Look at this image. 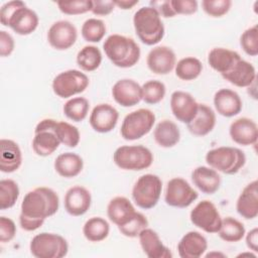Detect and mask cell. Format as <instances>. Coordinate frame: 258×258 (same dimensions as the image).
<instances>
[{"instance_id":"6da1fadb","label":"cell","mask_w":258,"mask_h":258,"mask_svg":"<svg viewBox=\"0 0 258 258\" xmlns=\"http://www.w3.org/2000/svg\"><path fill=\"white\" fill-rule=\"evenodd\" d=\"M59 206L57 194L45 186L36 187L28 191L21 203L19 224L20 227L32 232L42 226L46 218L53 216Z\"/></svg>"},{"instance_id":"7a4b0ae2","label":"cell","mask_w":258,"mask_h":258,"mask_svg":"<svg viewBox=\"0 0 258 258\" xmlns=\"http://www.w3.org/2000/svg\"><path fill=\"white\" fill-rule=\"evenodd\" d=\"M0 21L19 35H28L38 26V16L23 1L6 2L0 9Z\"/></svg>"},{"instance_id":"3957f363","label":"cell","mask_w":258,"mask_h":258,"mask_svg":"<svg viewBox=\"0 0 258 258\" xmlns=\"http://www.w3.org/2000/svg\"><path fill=\"white\" fill-rule=\"evenodd\" d=\"M103 48L110 61L122 69L135 66L141 54L140 47L133 38L120 34L109 35L103 43Z\"/></svg>"},{"instance_id":"277c9868","label":"cell","mask_w":258,"mask_h":258,"mask_svg":"<svg viewBox=\"0 0 258 258\" xmlns=\"http://www.w3.org/2000/svg\"><path fill=\"white\" fill-rule=\"evenodd\" d=\"M133 25L136 35L146 45H154L164 36V25L160 14L151 6L141 7L135 12Z\"/></svg>"},{"instance_id":"5b68a950","label":"cell","mask_w":258,"mask_h":258,"mask_svg":"<svg viewBox=\"0 0 258 258\" xmlns=\"http://www.w3.org/2000/svg\"><path fill=\"white\" fill-rule=\"evenodd\" d=\"M206 162L217 171L235 174L245 165L246 155L237 147L220 146L207 152Z\"/></svg>"},{"instance_id":"8992f818","label":"cell","mask_w":258,"mask_h":258,"mask_svg":"<svg viewBox=\"0 0 258 258\" xmlns=\"http://www.w3.org/2000/svg\"><path fill=\"white\" fill-rule=\"evenodd\" d=\"M113 160L121 169L142 170L152 164L153 154L143 145H123L115 150Z\"/></svg>"},{"instance_id":"52a82bcc","label":"cell","mask_w":258,"mask_h":258,"mask_svg":"<svg viewBox=\"0 0 258 258\" xmlns=\"http://www.w3.org/2000/svg\"><path fill=\"white\" fill-rule=\"evenodd\" d=\"M162 181L159 176L146 173L141 175L132 187V199L134 203L143 210L154 208L161 195Z\"/></svg>"},{"instance_id":"ba28073f","label":"cell","mask_w":258,"mask_h":258,"mask_svg":"<svg viewBox=\"0 0 258 258\" xmlns=\"http://www.w3.org/2000/svg\"><path fill=\"white\" fill-rule=\"evenodd\" d=\"M30 253L36 258H62L68 254L67 240L54 233H40L30 241Z\"/></svg>"},{"instance_id":"9c48e42d","label":"cell","mask_w":258,"mask_h":258,"mask_svg":"<svg viewBox=\"0 0 258 258\" xmlns=\"http://www.w3.org/2000/svg\"><path fill=\"white\" fill-rule=\"evenodd\" d=\"M155 123V115L149 109H138L130 112L123 119L120 133L125 140L133 141L148 134Z\"/></svg>"},{"instance_id":"30bf717a","label":"cell","mask_w":258,"mask_h":258,"mask_svg":"<svg viewBox=\"0 0 258 258\" xmlns=\"http://www.w3.org/2000/svg\"><path fill=\"white\" fill-rule=\"evenodd\" d=\"M88 76L78 70H68L56 75L52 81L53 93L62 99L83 93L89 86Z\"/></svg>"},{"instance_id":"8fae6325","label":"cell","mask_w":258,"mask_h":258,"mask_svg":"<svg viewBox=\"0 0 258 258\" xmlns=\"http://www.w3.org/2000/svg\"><path fill=\"white\" fill-rule=\"evenodd\" d=\"M190 222L207 233H218L222 218L214 203L204 200L197 204L189 214Z\"/></svg>"},{"instance_id":"7c38bea8","label":"cell","mask_w":258,"mask_h":258,"mask_svg":"<svg viewBox=\"0 0 258 258\" xmlns=\"http://www.w3.org/2000/svg\"><path fill=\"white\" fill-rule=\"evenodd\" d=\"M199 197L197 190L181 177H173L168 180L165 189V203L173 208H187Z\"/></svg>"},{"instance_id":"4fadbf2b","label":"cell","mask_w":258,"mask_h":258,"mask_svg":"<svg viewBox=\"0 0 258 258\" xmlns=\"http://www.w3.org/2000/svg\"><path fill=\"white\" fill-rule=\"evenodd\" d=\"M53 122L54 119H43L34 129L32 149L39 156L45 157L52 154L60 144L59 139L52 129Z\"/></svg>"},{"instance_id":"5bb4252c","label":"cell","mask_w":258,"mask_h":258,"mask_svg":"<svg viewBox=\"0 0 258 258\" xmlns=\"http://www.w3.org/2000/svg\"><path fill=\"white\" fill-rule=\"evenodd\" d=\"M78 37L76 26L68 20H58L51 24L47 31V40L51 47L66 50L72 47Z\"/></svg>"},{"instance_id":"9a60e30c","label":"cell","mask_w":258,"mask_h":258,"mask_svg":"<svg viewBox=\"0 0 258 258\" xmlns=\"http://www.w3.org/2000/svg\"><path fill=\"white\" fill-rule=\"evenodd\" d=\"M198 108V102L187 92L174 91L170 96L171 112L181 123L188 124L195 118Z\"/></svg>"},{"instance_id":"2e32d148","label":"cell","mask_w":258,"mask_h":258,"mask_svg":"<svg viewBox=\"0 0 258 258\" xmlns=\"http://www.w3.org/2000/svg\"><path fill=\"white\" fill-rule=\"evenodd\" d=\"M112 96L120 106L132 107L142 100V88L134 80L122 79L114 84Z\"/></svg>"},{"instance_id":"e0dca14e","label":"cell","mask_w":258,"mask_h":258,"mask_svg":"<svg viewBox=\"0 0 258 258\" xmlns=\"http://www.w3.org/2000/svg\"><path fill=\"white\" fill-rule=\"evenodd\" d=\"M147 67L156 75H167L175 67L176 56L174 51L165 45L153 47L147 54Z\"/></svg>"},{"instance_id":"ac0fdd59","label":"cell","mask_w":258,"mask_h":258,"mask_svg":"<svg viewBox=\"0 0 258 258\" xmlns=\"http://www.w3.org/2000/svg\"><path fill=\"white\" fill-rule=\"evenodd\" d=\"M119 113L110 104H99L91 112L89 122L91 127L99 133L112 131L118 122Z\"/></svg>"},{"instance_id":"d6986e66","label":"cell","mask_w":258,"mask_h":258,"mask_svg":"<svg viewBox=\"0 0 258 258\" xmlns=\"http://www.w3.org/2000/svg\"><path fill=\"white\" fill-rule=\"evenodd\" d=\"M63 203L68 214L74 217L83 216L91 207V192L81 185L72 186L67 190Z\"/></svg>"},{"instance_id":"ffe728a7","label":"cell","mask_w":258,"mask_h":258,"mask_svg":"<svg viewBox=\"0 0 258 258\" xmlns=\"http://www.w3.org/2000/svg\"><path fill=\"white\" fill-rule=\"evenodd\" d=\"M231 139L243 146L255 144L258 139L257 124L250 118L242 117L233 121L229 128Z\"/></svg>"},{"instance_id":"44dd1931","label":"cell","mask_w":258,"mask_h":258,"mask_svg":"<svg viewBox=\"0 0 258 258\" xmlns=\"http://www.w3.org/2000/svg\"><path fill=\"white\" fill-rule=\"evenodd\" d=\"M236 210L238 214L246 220L255 219L258 215V182L253 180L248 183L241 191Z\"/></svg>"},{"instance_id":"7402d4cb","label":"cell","mask_w":258,"mask_h":258,"mask_svg":"<svg viewBox=\"0 0 258 258\" xmlns=\"http://www.w3.org/2000/svg\"><path fill=\"white\" fill-rule=\"evenodd\" d=\"M208 249V241L197 231H189L182 236L177 244L178 255L181 258H199Z\"/></svg>"},{"instance_id":"603a6c76","label":"cell","mask_w":258,"mask_h":258,"mask_svg":"<svg viewBox=\"0 0 258 258\" xmlns=\"http://www.w3.org/2000/svg\"><path fill=\"white\" fill-rule=\"evenodd\" d=\"M214 106L216 111L227 118L238 115L242 110V100L233 90L221 89L214 96Z\"/></svg>"},{"instance_id":"cb8c5ba5","label":"cell","mask_w":258,"mask_h":258,"mask_svg":"<svg viewBox=\"0 0 258 258\" xmlns=\"http://www.w3.org/2000/svg\"><path fill=\"white\" fill-rule=\"evenodd\" d=\"M140 246L149 258H171L172 253L162 243L158 234L149 228H145L138 235Z\"/></svg>"},{"instance_id":"d4e9b609","label":"cell","mask_w":258,"mask_h":258,"mask_svg":"<svg viewBox=\"0 0 258 258\" xmlns=\"http://www.w3.org/2000/svg\"><path fill=\"white\" fill-rule=\"evenodd\" d=\"M0 147V170L4 173L16 171L22 163V153L19 145L11 139L2 138Z\"/></svg>"},{"instance_id":"484cf974","label":"cell","mask_w":258,"mask_h":258,"mask_svg":"<svg viewBox=\"0 0 258 258\" xmlns=\"http://www.w3.org/2000/svg\"><path fill=\"white\" fill-rule=\"evenodd\" d=\"M136 213L132 203L125 197H115L107 206L108 218L117 227L128 223Z\"/></svg>"},{"instance_id":"4316f807","label":"cell","mask_w":258,"mask_h":258,"mask_svg":"<svg viewBox=\"0 0 258 258\" xmlns=\"http://www.w3.org/2000/svg\"><path fill=\"white\" fill-rule=\"evenodd\" d=\"M194 184L204 194L213 195L221 185V176L217 170L208 166H198L191 172Z\"/></svg>"},{"instance_id":"83f0119b","label":"cell","mask_w":258,"mask_h":258,"mask_svg":"<svg viewBox=\"0 0 258 258\" xmlns=\"http://www.w3.org/2000/svg\"><path fill=\"white\" fill-rule=\"evenodd\" d=\"M222 77L236 87H250L255 83L256 70L252 63L241 58L227 74Z\"/></svg>"},{"instance_id":"f1b7e54d","label":"cell","mask_w":258,"mask_h":258,"mask_svg":"<svg viewBox=\"0 0 258 258\" xmlns=\"http://www.w3.org/2000/svg\"><path fill=\"white\" fill-rule=\"evenodd\" d=\"M186 125L188 131L192 135L205 136L214 129L216 125V114L208 105L199 104L195 118Z\"/></svg>"},{"instance_id":"f546056e","label":"cell","mask_w":258,"mask_h":258,"mask_svg":"<svg viewBox=\"0 0 258 258\" xmlns=\"http://www.w3.org/2000/svg\"><path fill=\"white\" fill-rule=\"evenodd\" d=\"M241 58L237 51L224 47H215L208 54L210 67L220 73L221 76L227 74Z\"/></svg>"},{"instance_id":"4dcf8cb0","label":"cell","mask_w":258,"mask_h":258,"mask_svg":"<svg viewBox=\"0 0 258 258\" xmlns=\"http://www.w3.org/2000/svg\"><path fill=\"white\" fill-rule=\"evenodd\" d=\"M54 169L62 177L71 178L79 175L84 167L83 158L74 152L60 153L54 160Z\"/></svg>"},{"instance_id":"1f68e13d","label":"cell","mask_w":258,"mask_h":258,"mask_svg":"<svg viewBox=\"0 0 258 258\" xmlns=\"http://www.w3.org/2000/svg\"><path fill=\"white\" fill-rule=\"evenodd\" d=\"M153 136L155 142L160 147L170 148L178 143L180 139V131L173 121L164 119L156 125Z\"/></svg>"},{"instance_id":"d6a6232c","label":"cell","mask_w":258,"mask_h":258,"mask_svg":"<svg viewBox=\"0 0 258 258\" xmlns=\"http://www.w3.org/2000/svg\"><path fill=\"white\" fill-rule=\"evenodd\" d=\"M109 232V223L101 217H93L89 219L83 227V234L90 242H101L105 240L108 237Z\"/></svg>"},{"instance_id":"836d02e7","label":"cell","mask_w":258,"mask_h":258,"mask_svg":"<svg viewBox=\"0 0 258 258\" xmlns=\"http://www.w3.org/2000/svg\"><path fill=\"white\" fill-rule=\"evenodd\" d=\"M245 233L246 231L244 225L232 217H226L222 219L221 227L218 231L219 237L222 240L230 243L239 242L243 239Z\"/></svg>"},{"instance_id":"e575fe53","label":"cell","mask_w":258,"mask_h":258,"mask_svg":"<svg viewBox=\"0 0 258 258\" xmlns=\"http://www.w3.org/2000/svg\"><path fill=\"white\" fill-rule=\"evenodd\" d=\"M101 62L102 52L95 45H86L77 54V63L85 72L97 70Z\"/></svg>"},{"instance_id":"d590c367","label":"cell","mask_w":258,"mask_h":258,"mask_svg":"<svg viewBox=\"0 0 258 258\" xmlns=\"http://www.w3.org/2000/svg\"><path fill=\"white\" fill-rule=\"evenodd\" d=\"M175 75L182 81L196 80L203 71V64L200 59L194 56H186L175 63Z\"/></svg>"},{"instance_id":"8d00e7d4","label":"cell","mask_w":258,"mask_h":258,"mask_svg":"<svg viewBox=\"0 0 258 258\" xmlns=\"http://www.w3.org/2000/svg\"><path fill=\"white\" fill-rule=\"evenodd\" d=\"M52 129L59 139L60 143L68 147H77L80 142V132L79 129L64 121L54 120Z\"/></svg>"},{"instance_id":"74e56055","label":"cell","mask_w":258,"mask_h":258,"mask_svg":"<svg viewBox=\"0 0 258 258\" xmlns=\"http://www.w3.org/2000/svg\"><path fill=\"white\" fill-rule=\"evenodd\" d=\"M90 104L84 97H76L67 101L63 105V114L74 122H81L86 119L89 113Z\"/></svg>"},{"instance_id":"f35d334b","label":"cell","mask_w":258,"mask_h":258,"mask_svg":"<svg viewBox=\"0 0 258 258\" xmlns=\"http://www.w3.org/2000/svg\"><path fill=\"white\" fill-rule=\"evenodd\" d=\"M19 186L10 178L0 180V209L2 211L12 208L19 197Z\"/></svg>"},{"instance_id":"ab89813d","label":"cell","mask_w":258,"mask_h":258,"mask_svg":"<svg viewBox=\"0 0 258 258\" xmlns=\"http://www.w3.org/2000/svg\"><path fill=\"white\" fill-rule=\"evenodd\" d=\"M82 36L88 42H99L106 33V25L103 20L89 18L82 25Z\"/></svg>"},{"instance_id":"60d3db41","label":"cell","mask_w":258,"mask_h":258,"mask_svg":"<svg viewBox=\"0 0 258 258\" xmlns=\"http://www.w3.org/2000/svg\"><path fill=\"white\" fill-rule=\"evenodd\" d=\"M142 100L150 105L159 103L165 96V85L156 80L147 81L142 85Z\"/></svg>"},{"instance_id":"b9f144b4","label":"cell","mask_w":258,"mask_h":258,"mask_svg":"<svg viewBox=\"0 0 258 258\" xmlns=\"http://www.w3.org/2000/svg\"><path fill=\"white\" fill-rule=\"evenodd\" d=\"M148 227V221L146 217L141 213H136V215L125 225L118 227V230L122 235L129 238L138 237L140 232Z\"/></svg>"},{"instance_id":"7bdbcfd3","label":"cell","mask_w":258,"mask_h":258,"mask_svg":"<svg viewBox=\"0 0 258 258\" xmlns=\"http://www.w3.org/2000/svg\"><path fill=\"white\" fill-rule=\"evenodd\" d=\"M240 45L242 49L250 56L258 54V27L254 25L246 29L240 37Z\"/></svg>"},{"instance_id":"ee69618b","label":"cell","mask_w":258,"mask_h":258,"mask_svg":"<svg viewBox=\"0 0 258 258\" xmlns=\"http://www.w3.org/2000/svg\"><path fill=\"white\" fill-rule=\"evenodd\" d=\"M58 9L63 14L68 15H79L91 11L92 1L91 0H78V1H58Z\"/></svg>"},{"instance_id":"f6af8a7d","label":"cell","mask_w":258,"mask_h":258,"mask_svg":"<svg viewBox=\"0 0 258 258\" xmlns=\"http://www.w3.org/2000/svg\"><path fill=\"white\" fill-rule=\"evenodd\" d=\"M232 6L231 0H204L202 7L212 17H222L227 14Z\"/></svg>"},{"instance_id":"bcb514c9","label":"cell","mask_w":258,"mask_h":258,"mask_svg":"<svg viewBox=\"0 0 258 258\" xmlns=\"http://www.w3.org/2000/svg\"><path fill=\"white\" fill-rule=\"evenodd\" d=\"M170 5L175 15H189L198 11V2L196 0H170Z\"/></svg>"},{"instance_id":"7dc6e473","label":"cell","mask_w":258,"mask_h":258,"mask_svg":"<svg viewBox=\"0 0 258 258\" xmlns=\"http://www.w3.org/2000/svg\"><path fill=\"white\" fill-rule=\"evenodd\" d=\"M16 235V226L13 220L7 217H0V241L10 242Z\"/></svg>"},{"instance_id":"c3c4849f","label":"cell","mask_w":258,"mask_h":258,"mask_svg":"<svg viewBox=\"0 0 258 258\" xmlns=\"http://www.w3.org/2000/svg\"><path fill=\"white\" fill-rule=\"evenodd\" d=\"M15 42L10 33L5 30L0 31V55L2 57L9 56L14 50Z\"/></svg>"},{"instance_id":"681fc988","label":"cell","mask_w":258,"mask_h":258,"mask_svg":"<svg viewBox=\"0 0 258 258\" xmlns=\"http://www.w3.org/2000/svg\"><path fill=\"white\" fill-rule=\"evenodd\" d=\"M115 7L114 1L110 0H95L92 1V9L91 12L95 15L106 16L110 14Z\"/></svg>"},{"instance_id":"f907efd6","label":"cell","mask_w":258,"mask_h":258,"mask_svg":"<svg viewBox=\"0 0 258 258\" xmlns=\"http://www.w3.org/2000/svg\"><path fill=\"white\" fill-rule=\"evenodd\" d=\"M150 5H151V7L155 8L158 11L160 16H163L165 18L175 16V14L171 8L170 1H151Z\"/></svg>"},{"instance_id":"816d5d0a","label":"cell","mask_w":258,"mask_h":258,"mask_svg":"<svg viewBox=\"0 0 258 258\" xmlns=\"http://www.w3.org/2000/svg\"><path fill=\"white\" fill-rule=\"evenodd\" d=\"M246 245L250 250L254 252L258 251V229L257 228H254L247 233Z\"/></svg>"},{"instance_id":"f5cc1de1","label":"cell","mask_w":258,"mask_h":258,"mask_svg":"<svg viewBox=\"0 0 258 258\" xmlns=\"http://www.w3.org/2000/svg\"><path fill=\"white\" fill-rule=\"evenodd\" d=\"M115 6H118L120 9H131L135 5L138 4V1H128V0H121V1H114Z\"/></svg>"}]
</instances>
